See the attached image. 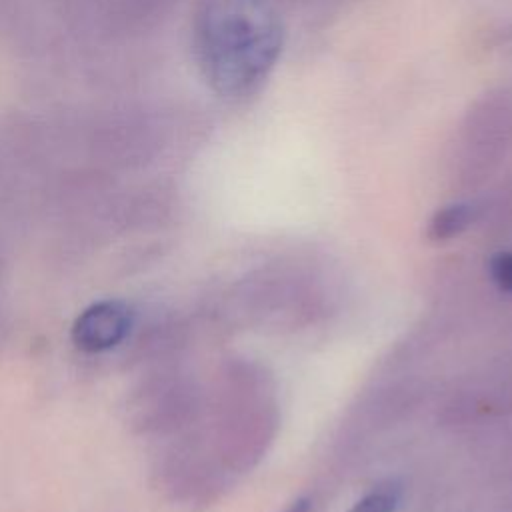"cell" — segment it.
Returning <instances> with one entry per match:
<instances>
[{"label": "cell", "instance_id": "6da1fadb", "mask_svg": "<svg viewBox=\"0 0 512 512\" xmlns=\"http://www.w3.org/2000/svg\"><path fill=\"white\" fill-rule=\"evenodd\" d=\"M284 22L268 0H200L192 44L208 86L242 100L260 90L284 48Z\"/></svg>", "mask_w": 512, "mask_h": 512}, {"label": "cell", "instance_id": "7a4b0ae2", "mask_svg": "<svg viewBox=\"0 0 512 512\" xmlns=\"http://www.w3.org/2000/svg\"><path fill=\"white\" fill-rule=\"evenodd\" d=\"M130 322V310L122 302H98L78 316L72 338L82 350H106L126 336Z\"/></svg>", "mask_w": 512, "mask_h": 512}, {"label": "cell", "instance_id": "3957f363", "mask_svg": "<svg viewBox=\"0 0 512 512\" xmlns=\"http://www.w3.org/2000/svg\"><path fill=\"white\" fill-rule=\"evenodd\" d=\"M474 218V208L466 202L448 204L432 216L428 224V236L434 240H446L460 234Z\"/></svg>", "mask_w": 512, "mask_h": 512}, {"label": "cell", "instance_id": "277c9868", "mask_svg": "<svg viewBox=\"0 0 512 512\" xmlns=\"http://www.w3.org/2000/svg\"><path fill=\"white\" fill-rule=\"evenodd\" d=\"M400 490L396 486H380L360 498L348 512H396Z\"/></svg>", "mask_w": 512, "mask_h": 512}, {"label": "cell", "instance_id": "5b68a950", "mask_svg": "<svg viewBox=\"0 0 512 512\" xmlns=\"http://www.w3.org/2000/svg\"><path fill=\"white\" fill-rule=\"evenodd\" d=\"M490 276L494 278V282L506 290L512 292V252H496L490 258Z\"/></svg>", "mask_w": 512, "mask_h": 512}, {"label": "cell", "instance_id": "8992f818", "mask_svg": "<svg viewBox=\"0 0 512 512\" xmlns=\"http://www.w3.org/2000/svg\"><path fill=\"white\" fill-rule=\"evenodd\" d=\"M310 510H312V502L306 496L296 498L294 502H290L288 508H284V512H310Z\"/></svg>", "mask_w": 512, "mask_h": 512}]
</instances>
